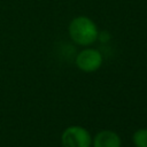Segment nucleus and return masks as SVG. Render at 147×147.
Listing matches in <instances>:
<instances>
[{"label":"nucleus","instance_id":"obj_1","mask_svg":"<svg viewBox=\"0 0 147 147\" xmlns=\"http://www.w3.org/2000/svg\"><path fill=\"white\" fill-rule=\"evenodd\" d=\"M69 34L79 45H90L96 40L99 32L96 25L85 16L76 17L69 25Z\"/></svg>","mask_w":147,"mask_h":147},{"label":"nucleus","instance_id":"obj_2","mask_svg":"<svg viewBox=\"0 0 147 147\" xmlns=\"http://www.w3.org/2000/svg\"><path fill=\"white\" fill-rule=\"evenodd\" d=\"M91 136L82 126H69L62 133V144L64 147H90Z\"/></svg>","mask_w":147,"mask_h":147},{"label":"nucleus","instance_id":"obj_3","mask_svg":"<svg viewBox=\"0 0 147 147\" xmlns=\"http://www.w3.org/2000/svg\"><path fill=\"white\" fill-rule=\"evenodd\" d=\"M101 63H102V55L100 54L99 51L92 48L82 51L76 59V64L78 65V68L86 72L95 71L96 69L100 68Z\"/></svg>","mask_w":147,"mask_h":147},{"label":"nucleus","instance_id":"obj_4","mask_svg":"<svg viewBox=\"0 0 147 147\" xmlns=\"http://www.w3.org/2000/svg\"><path fill=\"white\" fill-rule=\"evenodd\" d=\"M94 147H121V139L117 133L113 131H101L99 132L94 140Z\"/></svg>","mask_w":147,"mask_h":147},{"label":"nucleus","instance_id":"obj_5","mask_svg":"<svg viewBox=\"0 0 147 147\" xmlns=\"http://www.w3.org/2000/svg\"><path fill=\"white\" fill-rule=\"evenodd\" d=\"M136 147H147V129H140L133 133Z\"/></svg>","mask_w":147,"mask_h":147}]
</instances>
